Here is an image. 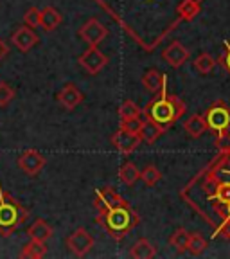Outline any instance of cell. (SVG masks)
<instances>
[{
  "mask_svg": "<svg viewBox=\"0 0 230 259\" xmlns=\"http://www.w3.org/2000/svg\"><path fill=\"white\" fill-rule=\"evenodd\" d=\"M144 113L148 119L167 130L186 113V103L178 96H169L166 89H162L158 92V97L151 99L146 105Z\"/></svg>",
  "mask_w": 230,
  "mask_h": 259,
  "instance_id": "cell-1",
  "label": "cell"
},
{
  "mask_svg": "<svg viewBox=\"0 0 230 259\" xmlns=\"http://www.w3.org/2000/svg\"><path fill=\"white\" fill-rule=\"evenodd\" d=\"M139 222L141 218L128 202L112 207V209L99 210V218H97V223H101L110 234V238H113L115 241H121L128 232L133 231Z\"/></svg>",
  "mask_w": 230,
  "mask_h": 259,
  "instance_id": "cell-2",
  "label": "cell"
},
{
  "mask_svg": "<svg viewBox=\"0 0 230 259\" xmlns=\"http://www.w3.org/2000/svg\"><path fill=\"white\" fill-rule=\"evenodd\" d=\"M27 218L29 210L0 187V236L9 238L22 223L27 222Z\"/></svg>",
  "mask_w": 230,
  "mask_h": 259,
  "instance_id": "cell-3",
  "label": "cell"
},
{
  "mask_svg": "<svg viewBox=\"0 0 230 259\" xmlns=\"http://www.w3.org/2000/svg\"><path fill=\"white\" fill-rule=\"evenodd\" d=\"M205 121L207 128L216 132V134H223L228 132L230 128V108L223 101H216L207 108L205 112Z\"/></svg>",
  "mask_w": 230,
  "mask_h": 259,
  "instance_id": "cell-4",
  "label": "cell"
},
{
  "mask_svg": "<svg viewBox=\"0 0 230 259\" xmlns=\"http://www.w3.org/2000/svg\"><path fill=\"white\" fill-rule=\"evenodd\" d=\"M106 36H108V29L99 20H96V18L86 20L79 29V38L85 41L88 47H97Z\"/></svg>",
  "mask_w": 230,
  "mask_h": 259,
  "instance_id": "cell-5",
  "label": "cell"
},
{
  "mask_svg": "<svg viewBox=\"0 0 230 259\" xmlns=\"http://www.w3.org/2000/svg\"><path fill=\"white\" fill-rule=\"evenodd\" d=\"M67 247H69V250L72 252L74 255L83 257V255H86L92 250L94 238L90 232H86V229L79 227V229H76V231L67 238Z\"/></svg>",
  "mask_w": 230,
  "mask_h": 259,
  "instance_id": "cell-6",
  "label": "cell"
},
{
  "mask_svg": "<svg viewBox=\"0 0 230 259\" xmlns=\"http://www.w3.org/2000/svg\"><path fill=\"white\" fill-rule=\"evenodd\" d=\"M77 61H79V65L86 72L96 76V74H99L108 65V56L105 53H101L97 47H88L85 53L81 54Z\"/></svg>",
  "mask_w": 230,
  "mask_h": 259,
  "instance_id": "cell-7",
  "label": "cell"
},
{
  "mask_svg": "<svg viewBox=\"0 0 230 259\" xmlns=\"http://www.w3.org/2000/svg\"><path fill=\"white\" fill-rule=\"evenodd\" d=\"M141 142H142L141 135L126 132V130H122V128H119L117 132L112 135V146L122 155H128V153H131V151H135L139 146H141Z\"/></svg>",
  "mask_w": 230,
  "mask_h": 259,
  "instance_id": "cell-8",
  "label": "cell"
},
{
  "mask_svg": "<svg viewBox=\"0 0 230 259\" xmlns=\"http://www.w3.org/2000/svg\"><path fill=\"white\" fill-rule=\"evenodd\" d=\"M45 157L41 153H38L36 150H25L24 153L18 157V167L24 173H27L29 177H36L45 166Z\"/></svg>",
  "mask_w": 230,
  "mask_h": 259,
  "instance_id": "cell-9",
  "label": "cell"
},
{
  "mask_svg": "<svg viewBox=\"0 0 230 259\" xmlns=\"http://www.w3.org/2000/svg\"><path fill=\"white\" fill-rule=\"evenodd\" d=\"M11 41L20 53H29V51L40 41V38H38L36 32L32 31V27L22 25V27L15 29V32L11 34Z\"/></svg>",
  "mask_w": 230,
  "mask_h": 259,
  "instance_id": "cell-10",
  "label": "cell"
},
{
  "mask_svg": "<svg viewBox=\"0 0 230 259\" xmlns=\"http://www.w3.org/2000/svg\"><path fill=\"white\" fill-rule=\"evenodd\" d=\"M162 58H164V61H166L167 65H171L173 69H180V67L189 60V51H187L180 41H173V44H169L164 49Z\"/></svg>",
  "mask_w": 230,
  "mask_h": 259,
  "instance_id": "cell-11",
  "label": "cell"
},
{
  "mask_svg": "<svg viewBox=\"0 0 230 259\" xmlns=\"http://www.w3.org/2000/svg\"><path fill=\"white\" fill-rule=\"evenodd\" d=\"M122 203H126V200L122 198L117 191L112 189V187H101V189L96 191V207H97V210L112 209V207L122 205Z\"/></svg>",
  "mask_w": 230,
  "mask_h": 259,
  "instance_id": "cell-12",
  "label": "cell"
},
{
  "mask_svg": "<svg viewBox=\"0 0 230 259\" xmlns=\"http://www.w3.org/2000/svg\"><path fill=\"white\" fill-rule=\"evenodd\" d=\"M142 85L148 92L158 94L162 89H166L167 85V76L160 72L158 69H148L142 74Z\"/></svg>",
  "mask_w": 230,
  "mask_h": 259,
  "instance_id": "cell-13",
  "label": "cell"
},
{
  "mask_svg": "<svg viewBox=\"0 0 230 259\" xmlns=\"http://www.w3.org/2000/svg\"><path fill=\"white\" fill-rule=\"evenodd\" d=\"M58 101L63 105V108L67 110H74L83 103V94L72 83H67V85L61 89V92L58 94Z\"/></svg>",
  "mask_w": 230,
  "mask_h": 259,
  "instance_id": "cell-14",
  "label": "cell"
},
{
  "mask_svg": "<svg viewBox=\"0 0 230 259\" xmlns=\"http://www.w3.org/2000/svg\"><path fill=\"white\" fill-rule=\"evenodd\" d=\"M183 130H186V134L189 135L191 139H200L209 128H207L205 117L200 115V113H194V115H191V117L183 122Z\"/></svg>",
  "mask_w": 230,
  "mask_h": 259,
  "instance_id": "cell-15",
  "label": "cell"
},
{
  "mask_svg": "<svg viewBox=\"0 0 230 259\" xmlns=\"http://www.w3.org/2000/svg\"><path fill=\"white\" fill-rule=\"evenodd\" d=\"M166 132V128H162L160 124H157L155 121L146 117L144 119V124H142V130H141V139L142 142H148V144H153V142L158 141V137H162Z\"/></svg>",
  "mask_w": 230,
  "mask_h": 259,
  "instance_id": "cell-16",
  "label": "cell"
},
{
  "mask_svg": "<svg viewBox=\"0 0 230 259\" xmlns=\"http://www.w3.org/2000/svg\"><path fill=\"white\" fill-rule=\"evenodd\" d=\"M63 16L58 9L54 8H45L43 11H40V27H43V31H54L58 25H61Z\"/></svg>",
  "mask_w": 230,
  "mask_h": 259,
  "instance_id": "cell-17",
  "label": "cell"
},
{
  "mask_svg": "<svg viewBox=\"0 0 230 259\" xmlns=\"http://www.w3.org/2000/svg\"><path fill=\"white\" fill-rule=\"evenodd\" d=\"M29 239H36V241H47L53 236V227L49 225L45 220H36L31 227L27 229Z\"/></svg>",
  "mask_w": 230,
  "mask_h": 259,
  "instance_id": "cell-18",
  "label": "cell"
},
{
  "mask_svg": "<svg viewBox=\"0 0 230 259\" xmlns=\"http://www.w3.org/2000/svg\"><path fill=\"white\" fill-rule=\"evenodd\" d=\"M129 255H131L133 259H151L157 255V250H155L153 243H151L150 239L141 238L133 247H131Z\"/></svg>",
  "mask_w": 230,
  "mask_h": 259,
  "instance_id": "cell-19",
  "label": "cell"
},
{
  "mask_svg": "<svg viewBox=\"0 0 230 259\" xmlns=\"http://www.w3.org/2000/svg\"><path fill=\"white\" fill-rule=\"evenodd\" d=\"M47 254V245L45 241H36V239H31L27 245H24L20 252V257H31V259H40Z\"/></svg>",
  "mask_w": 230,
  "mask_h": 259,
  "instance_id": "cell-20",
  "label": "cell"
},
{
  "mask_svg": "<svg viewBox=\"0 0 230 259\" xmlns=\"http://www.w3.org/2000/svg\"><path fill=\"white\" fill-rule=\"evenodd\" d=\"M119 178H121V182L126 184V186H133L139 178H141V171H139V167L135 166L133 162H124L121 166V169H119Z\"/></svg>",
  "mask_w": 230,
  "mask_h": 259,
  "instance_id": "cell-21",
  "label": "cell"
},
{
  "mask_svg": "<svg viewBox=\"0 0 230 259\" xmlns=\"http://www.w3.org/2000/svg\"><path fill=\"white\" fill-rule=\"evenodd\" d=\"M176 13L180 15L182 20H187L191 22L194 16L200 13V2L198 0H182L176 8Z\"/></svg>",
  "mask_w": 230,
  "mask_h": 259,
  "instance_id": "cell-22",
  "label": "cell"
},
{
  "mask_svg": "<svg viewBox=\"0 0 230 259\" xmlns=\"http://www.w3.org/2000/svg\"><path fill=\"white\" fill-rule=\"evenodd\" d=\"M189 234L191 232H187L186 229H176V231L171 234L169 238V245L174 248V250L178 252V254H183V252L187 250V241H189Z\"/></svg>",
  "mask_w": 230,
  "mask_h": 259,
  "instance_id": "cell-23",
  "label": "cell"
},
{
  "mask_svg": "<svg viewBox=\"0 0 230 259\" xmlns=\"http://www.w3.org/2000/svg\"><path fill=\"white\" fill-rule=\"evenodd\" d=\"M193 67H194V70H198L200 74L207 76V74H210L212 70H214L216 60L212 56H210V54L203 53V54H200V56L193 61Z\"/></svg>",
  "mask_w": 230,
  "mask_h": 259,
  "instance_id": "cell-24",
  "label": "cell"
},
{
  "mask_svg": "<svg viewBox=\"0 0 230 259\" xmlns=\"http://www.w3.org/2000/svg\"><path fill=\"white\" fill-rule=\"evenodd\" d=\"M207 248V239L198 232H191L189 241H187V250L193 255H202Z\"/></svg>",
  "mask_w": 230,
  "mask_h": 259,
  "instance_id": "cell-25",
  "label": "cell"
},
{
  "mask_svg": "<svg viewBox=\"0 0 230 259\" xmlns=\"http://www.w3.org/2000/svg\"><path fill=\"white\" fill-rule=\"evenodd\" d=\"M141 178L142 182L146 184V186H157L158 182L162 180V173L158 171V167H155L153 164H150V166H146L144 171H141Z\"/></svg>",
  "mask_w": 230,
  "mask_h": 259,
  "instance_id": "cell-26",
  "label": "cell"
},
{
  "mask_svg": "<svg viewBox=\"0 0 230 259\" xmlns=\"http://www.w3.org/2000/svg\"><path fill=\"white\" fill-rule=\"evenodd\" d=\"M141 113H142V110L139 108L137 103H133L131 99H126L121 105V108H119V117H121V121L129 119V117H139Z\"/></svg>",
  "mask_w": 230,
  "mask_h": 259,
  "instance_id": "cell-27",
  "label": "cell"
},
{
  "mask_svg": "<svg viewBox=\"0 0 230 259\" xmlns=\"http://www.w3.org/2000/svg\"><path fill=\"white\" fill-rule=\"evenodd\" d=\"M214 196L218 200V203L221 205H228L230 203V182H218L214 189Z\"/></svg>",
  "mask_w": 230,
  "mask_h": 259,
  "instance_id": "cell-28",
  "label": "cell"
},
{
  "mask_svg": "<svg viewBox=\"0 0 230 259\" xmlns=\"http://www.w3.org/2000/svg\"><path fill=\"white\" fill-rule=\"evenodd\" d=\"M15 96H16V92H15V89H13V85L2 81V83H0V108H6V106L15 99Z\"/></svg>",
  "mask_w": 230,
  "mask_h": 259,
  "instance_id": "cell-29",
  "label": "cell"
},
{
  "mask_svg": "<svg viewBox=\"0 0 230 259\" xmlns=\"http://www.w3.org/2000/svg\"><path fill=\"white\" fill-rule=\"evenodd\" d=\"M142 124H144V119L139 115V117H129V119H124V121H121V124H119V128L126 130V132H131V134H141L142 130Z\"/></svg>",
  "mask_w": 230,
  "mask_h": 259,
  "instance_id": "cell-30",
  "label": "cell"
},
{
  "mask_svg": "<svg viewBox=\"0 0 230 259\" xmlns=\"http://www.w3.org/2000/svg\"><path fill=\"white\" fill-rule=\"evenodd\" d=\"M24 24L29 27H40V11L36 8H29L24 15Z\"/></svg>",
  "mask_w": 230,
  "mask_h": 259,
  "instance_id": "cell-31",
  "label": "cell"
},
{
  "mask_svg": "<svg viewBox=\"0 0 230 259\" xmlns=\"http://www.w3.org/2000/svg\"><path fill=\"white\" fill-rule=\"evenodd\" d=\"M216 146L218 150L225 155H230V134L228 132H223V134H218V139H216Z\"/></svg>",
  "mask_w": 230,
  "mask_h": 259,
  "instance_id": "cell-32",
  "label": "cell"
},
{
  "mask_svg": "<svg viewBox=\"0 0 230 259\" xmlns=\"http://www.w3.org/2000/svg\"><path fill=\"white\" fill-rule=\"evenodd\" d=\"M216 238L218 236H221V238H225V239H230V216H226L225 218V222L221 223V227L218 229V232H216Z\"/></svg>",
  "mask_w": 230,
  "mask_h": 259,
  "instance_id": "cell-33",
  "label": "cell"
},
{
  "mask_svg": "<svg viewBox=\"0 0 230 259\" xmlns=\"http://www.w3.org/2000/svg\"><path fill=\"white\" fill-rule=\"evenodd\" d=\"M221 63L225 65V69L230 72V44H226V54H225V58L221 60Z\"/></svg>",
  "mask_w": 230,
  "mask_h": 259,
  "instance_id": "cell-34",
  "label": "cell"
},
{
  "mask_svg": "<svg viewBox=\"0 0 230 259\" xmlns=\"http://www.w3.org/2000/svg\"><path fill=\"white\" fill-rule=\"evenodd\" d=\"M8 53H9V51H8V45H6L4 41L0 40V61H2L6 56H8Z\"/></svg>",
  "mask_w": 230,
  "mask_h": 259,
  "instance_id": "cell-35",
  "label": "cell"
},
{
  "mask_svg": "<svg viewBox=\"0 0 230 259\" xmlns=\"http://www.w3.org/2000/svg\"><path fill=\"white\" fill-rule=\"evenodd\" d=\"M226 216H230V203L226 205ZM226 216H225V218H226Z\"/></svg>",
  "mask_w": 230,
  "mask_h": 259,
  "instance_id": "cell-36",
  "label": "cell"
}]
</instances>
